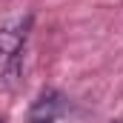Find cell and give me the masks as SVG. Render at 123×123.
Segmentation results:
<instances>
[{
    "mask_svg": "<svg viewBox=\"0 0 123 123\" xmlns=\"http://www.w3.org/2000/svg\"><path fill=\"white\" fill-rule=\"evenodd\" d=\"M112 123H123V120H112Z\"/></svg>",
    "mask_w": 123,
    "mask_h": 123,
    "instance_id": "3957f363",
    "label": "cell"
},
{
    "mask_svg": "<svg viewBox=\"0 0 123 123\" xmlns=\"http://www.w3.org/2000/svg\"><path fill=\"white\" fill-rule=\"evenodd\" d=\"M60 109H63V97H60V92L46 89V92H40V97L31 103L29 120H31V123H55V117L60 115Z\"/></svg>",
    "mask_w": 123,
    "mask_h": 123,
    "instance_id": "7a4b0ae2",
    "label": "cell"
},
{
    "mask_svg": "<svg viewBox=\"0 0 123 123\" xmlns=\"http://www.w3.org/2000/svg\"><path fill=\"white\" fill-rule=\"evenodd\" d=\"M29 31H31V14L14 20V23L0 26V55H3V57L20 55L23 46H26V40H29Z\"/></svg>",
    "mask_w": 123,
    "mask_h": 123,
    "instance_id": "6da1fadb",
    "label": "cell"
},
{
    "mask_svg": "<svg viewBox=\"0 0 123 123\" xmlns=\"http://www.w3.org/2000/svg\"><path fill=\"white\" fill-rule=\"evenodd\" d=\"M0 123H6V120H3V117H0Z\"/></svg>",
    "mask_w": 123,
    "mask_h": 123,
    "instance_id": "277c9868",
    "label": "cell"
}]
</instances>
